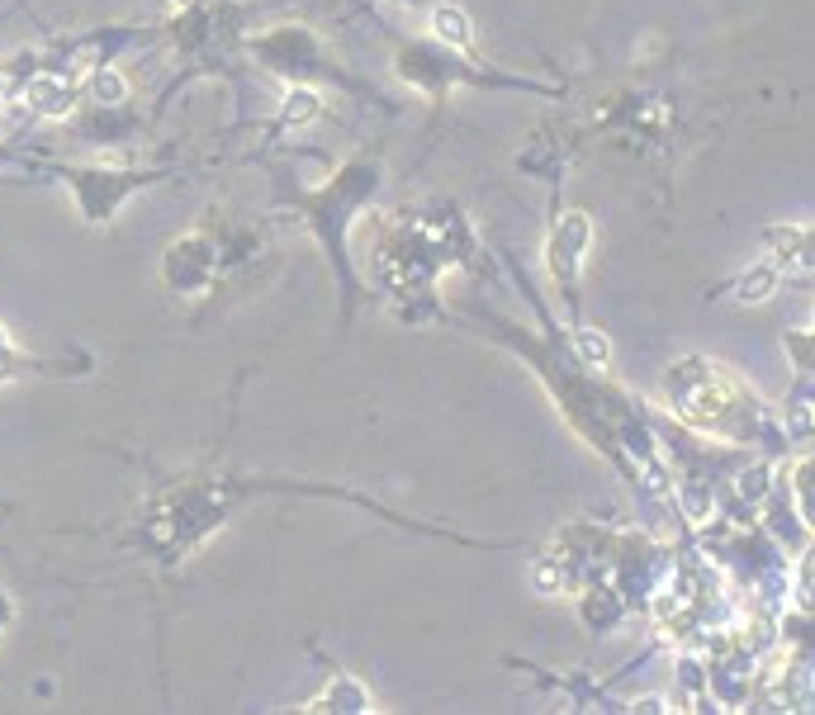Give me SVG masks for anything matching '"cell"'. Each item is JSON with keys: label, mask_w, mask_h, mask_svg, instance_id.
<instances>
[{"label": "cell", "mask_w": 815, "mask_h": 715, "mask_svg": "<svg viewBox=\"0 0 815 715\" xmlns=\"http://www.w3.org/2000/svg\"><path fill=\"white\" fill-rule=\"evenodd\" d=\"M24 100H29V109H34V114L62 119V114L72 109V90L62 86L57 76H34V81H29V90H24Z\"/></svg>", "instance_id": "cell-1"}, {"label": "cell", "mask_w": 815, "mask_h": 715, "mask_svg": "<svg viewBox=\"0 0 815 715\" xmlns=\"http://www.w3.org/2000/svg\"><path fill=\"white\" fill-rule=\"evenodd\" d=\"M773 289H778V266L763 261L735 280V304H763V299H773Z\"/></svg>", "instance_id": "cell-2"}, {"label": "cell", "mask_w": 815, "mask_h": 715, "mask_svg": "<svg viewBox=\"0 0 815 715\" xmlns=\"http://www.w3.org/2000/svg\"><path fill=\"white\" fill-rule=\"evenodd\" d=\"M432 29H436V38H446L451 48L470 53L474 34H470V19H465V10H455V5H441V10L432 15Z\"/></svg>", "instance_id": "cell-3"}, {"label": "cell", "mask_w": 815, "mask_h": 715, "mask_svg": "<svg viewBox=\"0 0 815 715\" xmlns=\"http://www.w3.org/2000/svg\"><path fill=\"white\" fill-rule=\"evenodd\" d=\"M91 95L100 100V105H119L128 95V81L119 72H109V67H100V72L91 76Z\"/></svg>", "instance_id": "cell-4"}, {"label": "cell", "mask_w": 815, "mask_h": 715, "mask_svg": "<svg viewBox=\"0 0 815 715\" xmlns=\"http://www.w3.org/2000/svg\"><path fill=\"white\" fill-rule=\"evenodd\" d=\"M574 351H579V356L588 360V365H607V360H612V341H607V337H598V332H588V327H583L579 337H574Z\"/></svg>", "instance_id": "cell-5"}, {"label": "cell", "mask_w": 815, "mask_h": 715, "mask_svg": "<svg viewBox=\"0 0 815 715\" xmlns=\"http://www.w3.org/2000/svg\"><path fill=\"white\" fill-rule=\"evenodd\" d=\"M318 114V95L313 90H290L285 95V124H308Z\"/></svg>", "instance_id": "cell-6"}, {"label": "cell", "mask_w": 815, "mask_h": 715, "mask_svg": "<svg viewBox=\"0 0 815 715\" xmlns=\"http://www.w3.org/2000/svg\"><path fill=\"white\" fill-rule=\"evenodd\" d=\"M536 583H541L545 592H555V588H560V583H564V573L555 569V564H536Z\"/></svg>", "instance_id": "cell-7"}, {"label": "cell", "mask_w": 815, "mask_h": 715, "mask_svg": "<svg viewBox=\"0 0 815 715\" xmlns=\"http://www.w3.org/2000/svg\"><path fill=\"white\" fill-rule=\"evenodd\" d=\"M15 375V351H10V337H5V327H0V379Z\"/></svg>", "instance_id": "cell-8"}, {"label": "cell", "mask_w": 815, "mask_h": 715, "mask_svg": "<svg viewBox=\"0 0 815 715\" xmlns=\"http://www.w3.org/2000/svg\"><path fill=\"white\" fill-rule=\"evenodd\" d=\"M635 711H669V706H664V697H640L635 701Z\"/></svg>", "instance_id": "cell-9"}]
</instances>
